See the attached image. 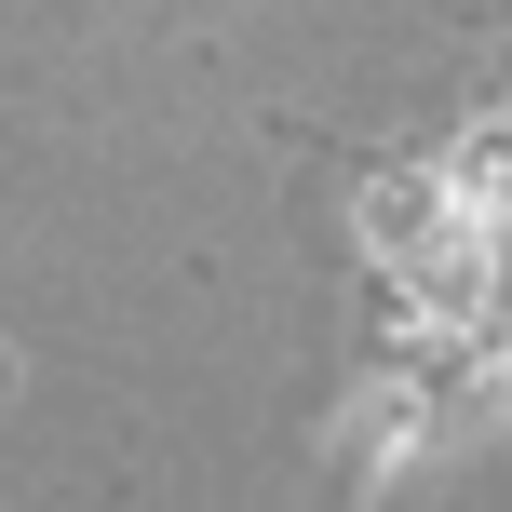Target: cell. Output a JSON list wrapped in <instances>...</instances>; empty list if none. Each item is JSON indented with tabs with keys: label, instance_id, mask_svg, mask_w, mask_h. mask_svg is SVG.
<instances>
[{
	"label": "cell",
	"instance_id": "cell-1",
	"mask_svg": "<svg viewBox=\"0 0 512 512\" xmlns=\"http://www.w3.org/2000/svg\"><path fill=\"white\" fill-rule=\"evenodd\" d=\"M0 378H14V364H0Z\"/></svg>",
	"mask_w": 512,
	"mask_h": 512
}]
</instances>
